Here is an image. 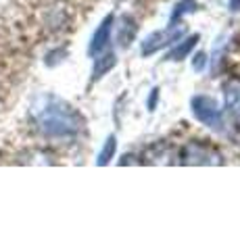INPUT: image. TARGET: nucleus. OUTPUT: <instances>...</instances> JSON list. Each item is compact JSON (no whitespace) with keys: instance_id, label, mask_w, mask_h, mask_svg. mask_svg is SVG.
Listing matches in <instances>:
<instances>
[{"instance_id":"1","label":"nucleus","mask_w":240,"mask_h":250,"mask_svg":"<svg viewBox=\"0 0 240 250\" xmlns=\"http://www.w3.org/2000/svg\"><path fill=\"white\" fill-rule=\"evenodd\" d=\"M29 117L36 129L46 138H69L84 129V119L75 108L52 94H42L34 100Z\"/></svg>"},{"instance_id":"2","label":"nucleus","mask_w":240,"mask_h":250,"mask_svg":"<svg viewBox=\"0 0 240 250\" xmlns=\"http://www.w3.org/2000/svg\"><path fill=\"white\" fill-rule=\"evenodd\" d=\"M182 165H207V167H219L223 165V156L218 148L203 144V142H188L180 152Z\"/></svg>"},{"instance_id":"3","label":"nucleus","mask_w":240,"mask_h":250,"mask_svg":"<svg viewBox=\"0 0 240 250\" xmlns=\"http://www.w3.org/2000/svg\"><path fill=\"white\" fill-rule=\"evenodd\" d=\"M190 111L192 115L196 117V119L207 125V127H211V129H221V111L218 108V104H215V100L213 98H209V96H195L190 100Z\"/></svg>"},{"instance_id":"4","label":"nucleus","mask_w":240,"mask_h":250,"mask_svg":"<svg viewBox=\"0 0 240 250\" xmlns=\"http://www.w3.org/2000/svg\"><path fill=\"white\" fill-rule=\"evenodd\" d=\"M223 104H226V117L240 125V77H230L223 83Z\"/></svg>"},{"instance_id":"5","label":"nucleus","mask_w":240,"mask_h":250,"mask_svg":"<svg viewBox=\"0 0 240 250\" xmlns=\"http://www.w3.org/2000/svg\"><path fill=\"white\" fill-rule=\"evenodd\" d=\"M182 34H184V27H177V25H169L163 31H154V34H151L142 42V54L144 57H149V54L157 52L159 48H163V46L172 44V42H177V38H180Z\"/></svg>"},{"instance_id":"6","label":"nucleus","mask_w":240,"mask_h":250,"mask_svg":"<svg viewBox=\"0 0 240 250\" xmlns=\"http://www.w3.org/2000/svg\"><path fill=\"white\" fill-rule=\"evenodd\" d=\"M111 25H113V15L109 17H105V21L98 25V29L94 31V36H92V42H90V54H98L100 50H105L107 42H109L111 38Z\"/></svg>"},{"instance_id":"7","label":"nucleus","mask_w":240,"mask_h":250,"mask_svg":"<svg viewBox=\"0 0 240 250\" xmlns=\"http://www.w3.org/2000/svg\"><path fill=\"white\" fill-rule=\"evenodd\" d=\"M115 62H117L115 52H105L103 57H98L94 61V67H92V80H100L105 73H109L111 69L115 67Z\"/></svg>"},{"instance_id":"8","label":"nucleus","mask_w":240,"mask_h":250,"mask_svg":"<svg viewBox=\"0 0 240 250\" xmlns=\"http://www.w3.org/2000/svg\"><path fill=\"white\" fill-rule=\"evenodd\" d=\"M196 42H198V36H190V38H186L184 42H180V44H177L172 52L167 54V61H174V62L184 61V59L192 52V48L196 46Z\"/></svg>"},{"instance_id":"9","label":"nucleus","mask_w":240,"mask_h":250,"mask_svg":"<svg viewBox=\"0 0 240 250\" xmlns=\"http://www.w3.org/2000/svg\"><path fill=\"white\" fill-rule=\"evenodd\" d=\"M134 36H136V25H134V21L128 19V17H123L121 25H119V44H121V46H130L131 40H134Z\"/></svg>"},{"instance_id":"10","label":"nucleus","mask_w":240,"mask_h":250,"mask_svg":"<svg viewBox=\"0 0 240 250\" xmlns=\"http://www.w3.org/2000/svg\"><path fill=\"white\" fill-rule=\"evenodd\" d=\"M115 148H117V140H115V136H109L107 138V142H105V146H103V150H100V154H98V161H96L100 167H105L107 163L113 159Z\"/></svg>"},{"instance_id":"11","label":"nucleus","mask_w":240,"mask_h":250,"mask_svg":"<svg viewBox=\"0 0 240 250\" xmlns=\"http://www.w3.org/2000/svg\"><path fill=\"white\" fill-rule=\"evenodd\" d=\"M195 11H196V0H180V2L175 4L174 13H172V23H174L175 19H180L182 15H186V13H195Z\"/></svg>"},{"instance_id":"12","label":"nucleus","mask_w":240,"mask_h":250,"mask_svg":"<svg viewBox=\"0 0 240 250\" xmlns=\"http://www.w3.org/2000/svg\"><path fill=\"white\" fill-rule=\"evenodd\" d=\"M205 62H207V57H205V52H198L195 59H192V69H196V71H200V69L205 67Z\"/></svg>"},{"instance_id":"13","label":"nucleus","mask_w":240,"mask_h":250,"mask_svg":"<svg viewBox=\"0 0 240 250\" xmlns=\"http://www.w3.org/2000/svg\"><path fill=\"white\" fill-rule=\"evenodd\" d=\"M157 98H159V90L154 88L151 92V98H149V111H154V106H157Z\"/></svg>"}]
</instances>
